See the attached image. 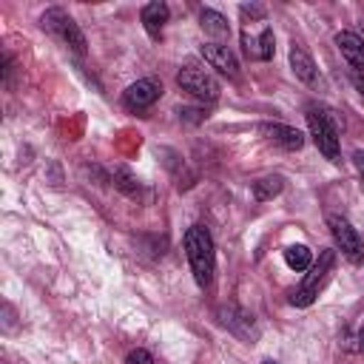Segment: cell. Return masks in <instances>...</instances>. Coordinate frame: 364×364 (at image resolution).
Listing matches in <instances>:
<instances>
[{
    "mask_svg": "<svg viewBox=\"0 0 364 364\" xmlns=\"http://www.w3.org/2000/svg\"><path fill=\"white\" fill-rule=\"evenodd\" d=\"M185 256L191 262L196 284L210 287L213 273H216V250H213V239H210L208 228L193 225V228L185 230Z\"/></svg>",
    "mask_w": 364,
    "mask_h": 364,
    "instance_id": "cell-1",
    "label": "cell"
},
{
    "mask_svg": "<svg viewBox=\"0 0 364 364\" xmlns=\"http://www.w3.org/2000/svg\"><path fill=\"white\" fill-rule=\"evenodd\" d=\"M333 264H336V250H321V253H318V262L310 264L307 279L299 284V290H293L290 304H296V307H307V304H313V299L318 296V290H321L324 282L330 279Z\"/></svg>",
    "mask_w": 364,
    "mask_h": 364,
    "instance_id": "cell-2",
    "label": "cell"
},
{
    "mask_svg": "<svg viewBox=\"0 0 364 364\" xmlns=\"http://www.w3.org/2000/svg\"><path fill=\"white\" fill-rule=\"evenodd\" d=\"M307 125H310V136L316 142V148L327 156V159H338V131L330 119V114L318 105H310L307 108Z\"/></svg>",
    "mask_w": 364,
    "mask_h": 364,
    "instance_id": "cell-3",
    "label": "cell"
},
{
    "mask_svg": "<svg viewBox=\"0 0 364 364\" xmlns=\"http://www.w3.org/2000/svg\"><path fill=\"white\" fill-rule=\"evenodd\" d=\"M176 82H179L182 91H188V94L196 97V100L213 102V100L219 97V80H216L210 71L199 68V65H182L179 74H176Z\"/></svg>",
    "mask_w": 364,
    "mask_h": 364,
    "instance_id": "cell-4",
    "label": "cell"
},
{
    "mask_svg": "<svg viewBox=\"0 0 364 364\" xmlns=\"http://www.w3.org/2000/svg\"><path fill=\"white\" fill-rule=\"evenodd\" d=\"M327 228H330V233H333V239H336V247H338L353 264H361V262H364V242H361L358 230H355L344 216H338V213H330V216H327Z\"/></svg>",
    "mask_w": 364,
    "mask_h": 364,
    "instance_id": "cell-5",
    "label": "cell"
},
{
    "mask_svg": "<svg viewBox=\"0 0 364 364\" xmlns=\"http://www.w3.org/2000/svg\"><path fill=\"white\" fill-rule=\"evenodd\" d=\"M43 26L51 31V34H57L65 46H71L74 51H85V37H82V31H80V26L63 11V9H48L46 14H43Z\"/></svg>",
    "mask_w": 364,
    "mask_h": 364,
    "instance_id": "cell-6",
    "label": "cell"
},
{
    "mask_svg": "<svg viewBox=\"0 0 364 364\" xmlns=\"http://www.w3.org/2000/svg\"><path fill=\"white\" fill-rule=\"evenodd\" d=\"M162 94V82L154 80V77H142L136 82H131L125 91H122V105L128 111H142L148 105H154Z\"/></svg>",
    "mask_w": 364,
    "mask_h": 364,
    "instance_id": "cell-7",
    "label": "cell"
},
{
    "mask_svg": "<svg viewBox=\"0 0 364 364\" xmlns=\"http://www.w3.org/2000/svg\"><path fill=\"white\" fill-rule=\"evenodd\" d=\"M216 316H219V324H222V327H228L233 336H239V338H245V341H253V338L259 336V327H256L253 316H250V313H245V310H242V307H236V304L219 307V310H216Z\"/></svg>",
    "mask_w": 364,
    "mask_h": 364,
    "instance_id": "cell-8",
    "label": "cell"
},
{
    "mask_svg": "<svg viewBox=\"0 0 364 364\" xmlns=\"http://www.w3.org/2000/svg\"><path fill=\"white\" fill-rule=\"evenodd\" d=\"M202 57H205V63L210 68L228 74L230 80H239V60H236V54L228 46H222V43H205L202 46Z\"/></svg>",
    "mask_w": 364,
    "mask_h": 364,
    "instance_id": "cell-9",
    "label": "cell"
},
{
    "mask_svg": "<svg viewBox=\"0 0 364 364\" xmlns=\"http://www.w3.org/2000/svg\"><path fill=\"white\" fill-rule=\"evenodd\" d=\"M259 131L270 142H276V145H282L287 151H299L304 145V134L299 128H290V125H282V122H264V125H259Z\"/></svg>",
    "mask_w": 364,
    "mask_h": 364,
    "instance_id": "cell-10",
    "label": "cell"
},
{
    "mask_svg": "<svg viewBox=\"0 0 364 364\" xmlns=\"http://www.w3.org/2000/svg\"><path fill=\"white\" fill-rule=\"evenodd\" d=\"M336 46L344 54V60L350 63V68L355 74H361L364 71V40L358 34H353V31H338L336 34Z\"/></svg>",
    "mask_w": 364,
    "mask_h": 364,
    "instance_id": "cell-11",
    "label": "cell"
},
{
    "mask_svg": "<svg viewBox=\"0 0 364 364\" xmlns=\"http://www.w3.org/2000/svg\"><path fill=\"white\" fill-rule=\"evenodd\" d=\"M242 46H245V54L253 57V60H270L273 57V28H262L259 40H253L247 31H242Z\"/></svg>",
    "mask_w": 364,
    "mask_h": 364,
    "instance_id": "cell-12",
    "label": "cell"
},
{
    "mask_svg": "<svg viewBox=\"0 0 364 364\" xmlns=\"http://www.w3.org/2000/svg\"><path fill=\"white\" fill-rule=\"evenodd\" d=\"M290 68H293V74H296L301 82H307V85L316 82V63H313V57H310L299 43L290 46Z\"/></svg>",
    "mask_w": 364,
    "mask_h": 364,
    "instance_id": "cell-13",
    "label": "cell"
},
{
    "mask_svg": "<svg viewBox=\"0 0 364 364\" xmlns=\"http://www.w3.org/2000/svg\"><path fill=\"white\" fill-rule=\"evenodd\" d=\"M165 23H168V6L165 3H148V6H142V26H145V31L151 37H159Z\"/></svg>",
    "mask_w": 364,
    "mask_h": 364,
    "instance_id": "cell-14",
    "label": "cell"
},
{
    "mask_svg": "<svg viewBox=\"0 0 364 364\" xmlns=\"http://www.w3.org/2000/svg\"><path fill=\"white\" fill-rule=\"evenodd\" d=\"M284 262H287V267H293V270H310L313 253H310V247H304V245H290V247L284 250Z\"/></svg>",
    "mask_w": 364,
    "mask_h": 364,
    "instance_id": "cell-15",
    "label": "cell"
},
{
    "mask_svg": "<svg viewBox=\"0 0 364 364\" xmlns=\"http://www.w3.org/2000/svg\"><path fill=\"white\" fill-rule=\"evenodd\" d=\"M279 191H282V176H264V179L253 182V196H256L259 202H264V199L276 196Z\"/></svg>",
    "mask_w": 364,
    "mask_h": 364,
    "instance_id": "cell-16",
    "label": "cell"
},
{
    "mask_svg": "<svg viewBox=\"0 0 364 364\" xmlns=\"http://www.w3.org/2000/svg\"><path fill=\"white\" fill-rule=\"evenodd\" d=\"M199 20H202V26H205L208 31H213V34H225V31H228V20H225L219 11H213V9H202V11H199Z\"/></svg>",
    "mask_w": 364,
    "mask_h": 364,
    "instance_id": "cell-17",
    "label": "cell"
},
{
    "mask_svg": "<svg viewBox=\"0 0 364 364\" xmlns=\"http://www.w3.org/2000/svg\"><path fill=\"white\" fill-rule=\"evenodd\" d=\"M125 364H156V361H154V355L148 350H131Z\"/></svg>",
    "mask_w": 364,
    "mask_h": 364,
    "instance_id": "cell-18",
    "label": "cell"
},
{
    "mask_svg": "<svg viewBox=\"0 0 364 364\" xmlns=\"http://www.w3.org/2000/svg\"><path fill=\"white\" fill-rule=\"evenodd\" d=\"M239 11H242L245 17H250V20H262V17H264V9H262V6H247V3H245Z\"/></svg>",
    "mask_w": 364,
    "mask_h": 364,
    "instance_id": "cell-19",
    "label": "cell"
},
{
    "mask_svg": "<svg viewBox=\"0 0 364 364\" xmlns=\"http://www.w3.org/2000/svg\"><path fill=\"white\" fill-rule=\"evenodd\" d=\"M353 159H355V168H358V173L364 176V151H355V154H353Z\"/></svg>",
    "mask_w": 364,
    "mask_h": 364,
    "instance_id": "cell-20",
    "label": "cell"
},
{
    "mask_svg": "<svg viewBox=\"0 0 364 364\" xmlns=\"http://www.w3.org/2000/svg\"><path fill=\"white\" fill-rule=\"evenodd\" d=\"M353 80H355V85H358V91H361V94H364V77H361V74H355V71H353Z\"/></svg>",
    "mask_w": 364,
    "mask_h": 364,
    "instance_id": "cell-21",
    "label": "cell"
},
{
    "mask_svg": "<svg viewBox=\"0 0 364 364\" xmlns=\"http://www.w3.org/2000/svg\"><path fill=\"white\" fill-rule=\"evenodd\" d=\"M358 347H361V353H364V330L358 333Z\"/></svg>",
    "mask_w": 364,
    "mask_h": 364,
    "instance_id": "cell-22",
    "label": "cell"
},
{
    "mask_svg": "<svg viewBox=\"0 0 364 364\" xmlns=\"http://www.w3.org/2000/svg\"><path fill=\"white\" fill-rule=\"evenodd\" d=\"M262 364H279V361H270V358H267V361H262Z\"/></svg>",
    "mask_w": 364,
    "mask_h": 364,
    "instance_id": "cell-23",
    "label": "cell"
}]
</instances>
